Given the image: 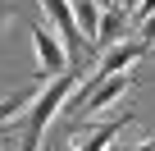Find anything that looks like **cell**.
<instances>
[{
    "label": "cell",
    "instance_id": "6da1fadb",
    "mask_svg": "<svg viewBox=\"0 0 155 151\" xmlns=\"http://www.w3.org/2000/svg\"><path fill=\"white\" fill-rule=\"evenodd\" d=\"M78 92V78L64 69V73H55L50 83H41L37 87V96H32V105L23 110V128H18V142H14V151H37L41 146V133L50 128V119L68 105V96Z\"/></svg>",
    "mask_w": 155,
    "mask_h": 151
},
{
    "label": "cell",
    "instance_id": "7a4b0ae2",
    "mask_svg": "<svg viewBox=\"0 0 155 151\" xmlns=\"http://www.w3.org/2000/svg\"><path fill=\"white\" fill-rule=\"evenodd\" d=\"M32 46H37V83H50L55 73L68 69V50H64L59 32H50V28H32Z\"/></svg>",
    "mask_w": 155,
    "mask_h": 151
},
{
    "label": "cell",
    "instance_id": "3957f363",
    "mask_svg": "<svg viewBox=\"0 0 155 151\" xmlns=\"http://www.w3.org/2000/svg\"><path fill=\"white\" fill-rule=\"evenodd\" d=\"M37 5L50 14V28L59 32V41H64L68 60H78V55H82V28H78V14H73V5H68V0H37Z\"/></svg>",
    "mask_w": 155,
    "mask_h": 151
},
{
    "label": "cell",
    "instance_id": "277c9868",
    "mask_svg": "<svg viewBox=\"0 0 155 151\" xmlns=\"http://www.w3.org/2000/svg\"><path fill=\"white\" fill-rule=\"evenodd\" d=\"M150 55V46L141 41V37H132V41H119V46H110L101 60H96V73L91 78H110V73H128L137 60H146Z\"/></svg>",
    "mask_w": 155,
    "mask_h": 151
},
{
    "label": "cell",
    "instance_id": "5b68a950",
    "mask_svg": "<svg viewBox=\"0 0 155 151\" xmlns=\"http://www.w3.org/2000/svg\"><path fill=\"white\" fill-rule=\"evenodd\" d=\"M128 124H132V115H128V110H123L119 119H101V124H91L82 137H78V151H110Z\"/></svg>",
    "mask_w": 155,
    "mask_h": 151
},
{
    "label": "cell",
    "instance_id": "8992f818",
    "mask_svg": "<svg viewBox=\"0 0 155 151\" xmlns=\"http://www.w3.org/2000/svg\"><path fill=\"white\" fill-rule=\"evenodd\" d=\"M132 19L119 9V5H110V9H101V28H96V41L101 46H119L123 41V28H128Z\"/></svg>",
    "mask_w": 155,
    "mask_h": 151
},
{
    "label": "cell",
    "instance_id": "52a82bcc",
    "mask_svg": "<svg viewBox=\"0 0 155 151\" xmlns=\"http://www.w3.org/2000/svg\"><path fill=\"white\" fill-rule=\"evenodd\" d=\"M37 87H41V83H37ZM37 87H18V92H5V96H0V124H9L14 115H23V110L32 105Z\"/></svg>",
    "mask_w": 155,
    "mask_h": 151
},
{
    "label": "cell",
    "instance_id": "ba28073f",
    "mask_svg": "<svg viewBox=\"0 0 155 151\" xmlns=\"http://www.w3.org/2000/svg\"><path fill=\"white\" fill-rule=\"evenodd\" d=\"M137 5H141V0H119V9H123L128 19H132V9H137Z\"/></svg>",
    "mask_w": 155,
    "mask_h": 151
},
{
    "label": "cell",
    "instance_id": "9c48e42d",
    "mask_svg": "<svg viewBox=\"0 0 155 151\" xmlns=\"http://www.w3.org/2000/svg\"><path fill=\"white\" fill-rule=\"evenodd\" d=\"M132 151H155V137H146V142H137Z\"/></svg>",
    "mask_w": 155,
    "mask_h": 151
},
{
    "label": "cell",
    "instance_id": "30bf717a",
    "mask_svg": "<svg viewBox=\"0 0 155 151\" xmlns=\"http://www.w3.org/2000/svg\"><path fill=\"white\" fill-rule=\"evenodd\" d=\"M5 23H9V5L0 0V28H5Z\"/></svg>",
    "mask_w": 155,
    "mask_h": 151
},
{
    "label": "cell",
    "instance_id": "8fae6325",
    "mask_svg": "<svg viewBox=\"0 0 155 151\" xmlns=\"http://www.w3.org/2000/svg\"><path fill=\"white\" fill-rule=\"evenodd\" d=\"M96 5H101V9H110V5H119V0H96Z\"/></svg>",
    "mask_w": 155,
    "mask_h": 151
},
{
    "label": "cell",
    "instance_id": "7c38bea8",
    "mask_svg": "<svg viewBox=\"0 0 155 151\" xmlns=\"http://www.w3.org/2000/svg\"><path fill=\"white\" fill-rule=\"evenodd\" d=\"M37 151H50V146H37Z\"/></svg>",
    "mask_w": 155,
    "mask_h": 151
},
{
    "label": "cell",
    "instance_id": "4fadbf2b",
    "mask_svg": "<svg viewBox=\"0 0 155 151\" xmlns=\"http://www.w3.org/2000/svg\"><path fill=\"white\" fill-rule=\"evenodd\" d=\"M110 151H119V146H110Z\"/></svg>",
    "mask_w": 155,
    "mask_h": 151
},
{
    "label": "cell",
    "instance_id": "5bb4252c",
    "mask_svg": "<svg viewBox=\"0 0 155 151\" xmlns=\"http://www.w3.org/2000/svg\"><path fill=\"white\" fill-rule=\"evenodd\" d=\"M68 5H73V0H68Z\"/></svg>",
    "mask_w": 155,
    "mask_h": 151
},
{
    "label": "cell",
    "instance_id": "9a60e30c",
    "mask_svg": "<svg viewBox=\"0 0 155 151\" xmlns=\"http://www.w3.org/2000/svg\"><path fill=\"white\" fill-rule=\"evenodd\" d=\"M150 55H155V50H150Z\"/></svg>",
    "mask_w": 155,
    "mask_h": 151
}]
</instances>
